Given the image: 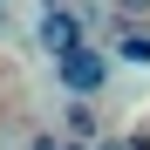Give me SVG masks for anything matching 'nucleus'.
Returning <instances> with one entry per match:
<instances>
[{"mask_svg": "<svg viewBox=\"0 0 150 150\" xmlns=\"http://www.w3.org/2000/svg\"><path fill=\"white\" fill-rule=\"evenodd\" d=\"M55 62H62V75L75 82V96H89L96 82H103V62H96V48H82V41H75L68 55H55Z\"/></svg>", "mask_w": 150, "mask_h": 150, "instance_id": "1", "label": "nucleus"}, {"mask_svg": "<svg viewBox=\"0 0 150 150\" xmlns=\"http://www.w3.org/2000/svg\"><path fill=\"white\" fill-rule=\"evenodd\" d=\"M41 41H48V55H68V48L82 41V21H75L68 7H48V21H41Z\"/></svg>", "mask_w": 150, "mask_h": 150, "instance_id": "2", "label": "nucleus"}, {"mask_svg": "<svg viewBox=\"0 0 150 150\" xmlns=\"http://www.w3.org/2000/svg\"><path fill=\"white\" fill-rule=\"evenodd\" d=\"M68 130H75V137H96V103H89V96L68 103Z\"/></svg>", "mask_w": 150, "mask_h": 150, "instance_id": "3", "label": "nucleus"}, {"mask_svg": "<svg viewBox=\"0 0 150 150\" xmlns=\"http://www.w3.org/2000/svg\"><path fill=\"white\" fill-rule=\"evenodd\" d=\"M116 55H123V62H137V68H150V41H143V34H123Z\"/></svg>", "mask_w": 150, "mask_h": 150, "instance_id": "4", "label": "nucleus"}, {"mask_svg": "<svg viewBox=\"0 0 150 150\" xmlns=\"http://www.w3.org/2000/svg\"><path fill=\"white\" fill-rule=\"evenodd\" d=\"M116 14H130V21H150V0H116Z\"/></svg>", "mask_w": 150, "mask_h": 150, "instance_id": "5", "label": "nucleus"}, {"mask_svg": "<svg viewBox=\"0 0 150 150\" xmlns=\"http://www.w3.org/2000/svg\"><path fill=\"white\" fill-rule=\"evenodd\" d=\"M123 150H150V137H123Z\"/></svg>", "mask_w": 150, "mask_h": 150, "instance_id": "6", "label": "nucleus"}, {"mask_svg": "<svg viewBox=\"0 0 150 150\" xmlns=\"http://www.w3.org/2000/svg\"><path fill=\"white\" fill-rule=\"evenodd\" d=\"M28 150H62V143H55V137H34V143H28Z\"/></svg>", "mask_w": 150, "mask_h": 150, "instance_id": "7", "label": "nucleus"}, {"mask_svg": "<svg viewBox=\"0 0 150 150\" xmlns=\"http://www.w3.org/2000/svg\"><path fill=\"white\" fill-rule=\"evenodd\" d=\"M96 150H123V137H109V143H96Z\"/></svg>", "mask_w": 150, "mask_h": 150, "instance_id": "8", "label": "nucleus"}, {"mask_svg": "<svg viewBox=\"0 0 150 150\" xmlns=\"http://www.w3.org/2000/svg\"><path fill=\"white\" fill-rule=\"evenodd\" d=\"M62 150H82V143H62Z\"/></svg>", "mask_w": 150, "mask_h": 150, "instance_id": "9", "label": "nucleus"}]
</instances>
